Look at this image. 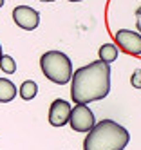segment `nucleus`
<instances>
[{
    "mask_svg": "<svg viewBox=\"0 0 141 150\" xmlns=\"http://www.w3.org/2000/svg\"><path fill=\"white\" fill-rule=\"evenodd\" d=\"M111 91V67L103 60L92 62L74 71L71 80V98L74 103L89 105L103 100Z\"/></svg>",
    "mask_w": 141,
    "mask_h": 150,
    "instance_id": "f257e3e1",
    "label": "nucleus"
},
{
    "mask_svg": "<svg viewBox=\"0 0 141 150\" xmlns=\"http://www.w3.org/2000/svg\"><path fill=\"white\" fill-rule=\"evenodd\" d=\"M128 130L112 120L98 121L83 141V150H123L128 145Z\"/></svg>",
    "mask_w": 141,
    "mask_h": 150,
    "instance_id": "f03ea898",
    "label": "nucleus"
},
{
    "mask_svg": "<svg viewBox=\"0 0 141 150\" xmlns=\"http://www.w3.org/2000/svg\"><path fill=\"white\" fill-rule=\"evenodd\" d=\"M42 72L47 80L56 85H67L72 80V63L71 58L62 51H47L40 58Z\"/></svg>",
    "mask_w": 141,
    "mask_h": 150,
    "instance_id": "7ed1b4c3",
    "label": "nucleus"
},
{
    "mask_svg": "<svg viewBox=\"0 0 141 150\" xmlns=\"http://www.w3.org/2000/svg\"><path fill=\"white\" fill-rule=\"evenodd\" d=\"M114 42L128 56H139L141 54V33L139 31L121 29L114 35Z\"/></svg>",
    "mask_w": 141,
    "mask_h": 150,
    "instance_id": "20e7f679",
    "label": "nucleus"
},
{
    "mask_svg": "<svg viewBox=\"0 0 141 150\" xmlns=\"http://www.w3.org/2000/svg\"><path fill=\"white\" fill-rule=\"evenodd\" d=\"M69 125H71L72 130H76V132H89L91 128L96 125L92 110L85 103H76V107L71 112Z\"/></svg>",
    "mask_w": 141,
    "mask_h": 150,
    "instance_id": "39448f33",
    "label": "nucleus"
},
{
    "mask_svg": "<svg viewBox=\"0 0 141 150\" xmlns=\"http://www.w3.org/2000/svg\"><path fill=\"white\" fill-rule=\"evenodd\" d=\"M13 20L18 27L26 29V31H33L40 24V15L36 9H33L29 6H16L13 9Z\"/></svg>",
    "mask_w": 141,
    "mask_h": 150,
    "instance_id": "423d86ee",
    "label": "nucleus"
},
{
    "mask_svg": "<svg viewBox=\"0 0 141 150\" xmlns=\"http://www.w3.org/2000/svg\"><path fill=\"white\" fill-rule=\"evenodd\" d=\"M71 105L69 101L65 100H54L51 103V109H49V123L52 127H63L67 125L69 120H71Z\"/></svg>",
    "mask_w": 141,
    "mask_h": 150,
    "instance_id": "0eeeda50",
    "label": "nucleus"
},
{
    "mask_svg": "<svg viewBox=\"0 0 141 150\" xmlns=\"http://www.w3.org/2000/svg\"><path fill=\"white\" fill-rule=\"evenodd\" d=\"M16 87L13 81H9L7 78H0V103H9L15 100L16 96Z\"/></svg>",
    "mask_w": 141,
    "mask_h": 150,
    "instance_id": "6e6552de",
    "label": "nucleus"
},
{
    "mask_svg": "<svg viewBox=\"0 0 141 150\" xmlns=\"http://www.w3.org/2000/svg\"><path fill=\"white\" fill-rule=\"evenodd\" d=\"M18 92L22 96V100L31 101L36 96V92H38V85H36V81H33V80H26L24 83L20 85V91Z\"/></svg>",
    "mask_w": 141,
    "mask_h": 150,
    "instance_id": "1a4fd4ad",
    "label": "nucleus"
},
{
    "mask_svg": "<svg viewBox=\"0 0 141 150\" xmlns=\"http://www.w3.org/2000/svg\"><path fill=\"white\" fill-rule=\"evenodd\" d=\"M98 54H100V60H103L107 63H112L118 58V47L114 44H103L100 47V52H98Z\"/></svg>",
    "mask_w": 141,
    "mask_h": 150,
    "instance_id": "9d476101",
    "label": "nucleus"
},
{
    "mask_svg": "<svg viewBox=\"0 0 141 150\" xmlns=\"http://www.w3.org/2000/svg\"><path fill=\"white\" fill-rule=\"evenodd\" d=\"M0 69H2V72H6V74H15L16 72V63L11 56L4 54L2 60H0Z\"/></svg>",
    "mask_w": 141,
    "mask_h": 150,
    "instance_id": "9b49d317",
    "label": "nucleus"
},
{
    "mask_svg": "<svg viewBox=\"0 0 141 150\" xmlns=\"http://www.w3.org/2000/svg\"><path fill=\"white\" fill-rule=\"evenodd\" d=\"M130 85H132L134 89H141V69L134 71V74L130 76Z\"/></svg>",
    "mask_w": 141,
    "mask_h": 150,
    "instance_id": "f8f14e48",
    "label": "nucleus"
},
{
    "mask_svg": "<svg viewBox=\"0 0 141 150\" xmlns=\"http://www.w3.org/2000/svg\"><path fill=\"white\" fill-rule=\"evenodd\" d=\"M136 27H137V31L141 33V6L137 7V11H136Z\"/></svg>",
    "mask_w": 141,
    "mask_h": 150,
    "instance_id": "ddd939ff",
    "label": "nucleus"
},
{
    "mask_svg": "<svg viewBox=\"0 0 141 150\" xmlns=\"http://www.w3.org/2000/svg\"><path fill=\"white\" fill-rule=\"evenodd\" d=\"M2 56H4V54H2V45H0V60H2Z\"/></svg>",
    "mask_w": 141,
    "mask_h": 150,
    "instance_id": "4468645a",
    "label": "nucleus"
},
{
    "mask_svg": "<svg viewBox=\"0 0 141 150\" xmlns=\"http://www.w3.org/2000/svg\"><path fill=\"white\" fill-rule=\"evenodd\" d=\"M40 2H54V0H40Z\"/></svg>",
    "mask_w": 141,
    "mask_h": 150,
    "instance_id": "2eb2a0df",
    "label": "nucleus"
},
{
    "mask_svg": "<svg viewBox=\"0 0 141 150\" xmlns=\"http://www.w3.org/2000/svg\"><path fill=\"white\" fill-rule=\"evenodd\" d=\"M69 2H81V0H69Z\"/></svg>",
    "mask_w": 141,
    "mask_h": 150,
    "instance_id": "dca6fc26",
    "label": "nucleus"
},
{
    "mask_svg": "<svg viewBox=\"0 0 141 150\" xmlns=\"http://www.w3.org/2000/svg\"><path fill=\"white\" fill-rule=\"evenodd\" d=\"M4 6V0H0V7H2Z\"/></svg>",
    "mask_w": 141,
    "mask_h": 150,
    "instance_id": "f3484780",
    "label": "nucleus"
}]
</instances>
